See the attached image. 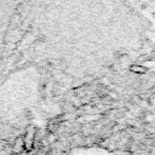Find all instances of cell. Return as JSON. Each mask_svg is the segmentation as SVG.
Listing matches in <instances>:
<instances>
[{
    "instance_id": "obj_2",
    "label": "cell",
    "mask_w": 155,
    "mask_h": 155,
    "mask_svg": "<svg viewBox=\"0 0 155 155\" xmlns=\"http://www.w3.org/2000/svg\"><path fill=\"white\" fill-rule=\"evenodd\" d=\"M35 132L33 130H29L25 134V137L23 138V143H24V150H30L33 148L34 144V139H35Z\"/></svg>"
},
{
    "instance_id": "obj_3",
    "label": "cell",
    "mask_w": 155,
    "mask_h": 155,
    "mask_svg": "<svg viewBox=\"0 0 155 155\" xmlns=\"http://www.w3.org/2000/svg\"><path fill=\"white\" fill-rule=\"evenodd\" d=\"M24 150V143H23V138H17L12 145V153L21 155Z\"/></svg>"
},
{
    "instance_id": "obj_1",
    "label": "cell",
    "mask_w": 155,
    "mask_h": 155,
    "mask_svg": "<svg viewBox=\"0 0 155 155\" xmlns=\"http://www.w3.org/2000/svg\"><path fill=\"white\" fill-rule=\"evenodd\" d=\"M24 0H0V52L5 45L6 34L10 29L12 18Z\"/></svg>"
}]
</instances>
